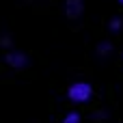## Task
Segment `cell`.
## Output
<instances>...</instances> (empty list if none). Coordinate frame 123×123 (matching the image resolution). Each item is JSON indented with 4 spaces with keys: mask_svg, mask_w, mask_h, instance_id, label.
Segmentation results:
<instances>
[{
    "mask_svg": "<svg viewBox=\"0 0 123 123\" xmlns=\"http://www.w3.org/2000/svg\"><path fill=\"white\" fill-rule=\"evenodd\" d=\"M91 119H93L95 123H104V121L110 119V112H108L106 108H99V110H95V112L91 115Z\"/></svg>",
    "mask_w": 123,
    "mask_h": 123,
    "instance_id": "obj_7",
    "label": "cell"
},
{
    "mask_svg": "<svg viewBox=\"0 0 123 123\" xmlns=\"http://www.w3.org/2000/svg\"><path fill=\"white\" fill-rule=\"evenodd\" d=\"M121 30H123V17H119V15H112V17L108 19V32L119 35Z\"/></svg>",
    "mask_w": 123,
    "mask_h": 123,
    "instance_id": "obj_5",
    "label": "cell"
},
{
    "mask_svg": "<svg viewBox=\"0 0 123 123\" xmlns=\"http://www.w3.org/2000/svg\"><path fill=\"white\" fill-rule=\"evenodd\" d=\"M63 15L71 22L84 15V0H63Z\"/></svg>",
    "mask_w": 123,
    "mask_h": 123,
    "instance_id": "obj_3",
    "label": "cell"
},
{
    "mask_svg": "<svg viewBox=\"0 0 123 123\" xmlns=\"http://www.w3.org/2000/svg\"><path fill=\"white\" fill-rule=\"evenodd\" d=\"M61 123H82V115H80L78 110H69V112L63 117Z\"/></svg>",
    "mask_w": 123,
    "mask_h": 123,
    "instance_id": "obj_8",
    "label": "cell"
},
{
    "mask_svg": "<svg viewBox=\"0 0 123 123\" xmlns=\"http://www.w3.org/2000/svg\"><path fill=\"white\" fill-rule=\"evenodd\" d=\"M112 54H115V45H112V41H108V39L97 41V45H95V56H97V58H110Z\"/></svg>",
    "mask_w": 123,
    "mask_h": 123,
    "instance_id": "obj_4",
    "label": "cell"
},
{
    "mask_svg": "<svg viewBox=\"0 0 123 123\" xmlns=\"http://www.w3.org/2000/svg\"><path fill=\"white\" fill-rule=\"evenodd\" d=\"M4 63L9 69H15V71H24L30 67V56L22 50H11V52H4Z\"/></svg>",
    "mask_w": 123,
    "mask_h": 123,
    "instance_id": "obj_2",
    "label": "cell"
},
{
    "mask_svg": "<svg viewBox=\"0 0 123 123\" xmlns=\"http://www.w3.org/2000/svg\"><path fill=\"white\" fill-rule=\"evenodd\" d=\"M0 48H2V50H6V52H11V50H15V41H13V37H11L9 32H4V35H0Z\"/></svg>",
    "mask_w": 123,
    "mask_h": 123,
    "instance_id": "obj_6",
    "label": "cell"
},
{
    "mask_svg": "<svg viewBox=\"0 0 123 123\" xmlns=\"http://www.w3.org/2000/svg\"><path fill=\"white\" fill-rule=\"evenodd\" d=\"M117 2H119V4H121V6H123V0H117Z\"/></svg>",
    "mask_w": 123,
    "mask_h": 123,
    "instance_id": "obj_9",
    "label": "cell"
},
{
    "mask_svg": "<svg viewBox=\"0 0 123 123\" xmlns=\"http://www.w3.org/2000/svg\"><path fill=\"white\" fill-rule=\"evenodd\" d=\"M67 99L76 106H82V104H89L93 99V86L84 80H78V82H71L67 86Z\"/></svg>",
    "mask_w": 123,
    "mask_h": 123,
    "instance_id": "obj_1",
    "label": "cell"
},
{
    "mask_svg": "<svg viewBox=\"0 0 123 123\" xmlns=\"http://www.w3.org/2000/svg\"><path fill=\"white\" fill-rule=\"evenodd\" d=\"M121 58H123V54H121Z\"/></svg>",
    "mask_w": 123,
    "mask_h": 123,
    "instance_id": "obj_10",
    "label": "cell"
}]
</instances>
